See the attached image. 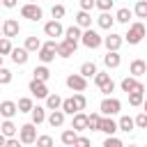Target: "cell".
<instances>
[{"instance_id":"cell-21","label":"cell","mask_w":147,"mask_h":147,"mask_svg":"<svg viewBox=\"0 0 147 147\" xmlns=\"http://www.w3.org/2000/svg\"><path fill=\"white\" fill-rule=\"evenodd\" d=\"M113 23H115V16H113L110 11H101V14L96 16V25H99L101 30H110Z\"/></svg>"},{"instance_id":"cell-24","label":"cell","mask_w":147,"mask_h":147,"mask_svg":"<svg viewBox=\"0 0 147 147\" xmlns=\"http://www.w3.org/2000/svg\"><path fill=\"white\" fill-rule=\"evenodd\" d=\"M117 126H119V131H124V133H131V131L136 129V122H133V117H129V115H122V117H119V122H117Z\"/></svg>"},{"instance_id":"cell-50","label":"cell","mask_w":147,"mask_h":147,"mask_svg":"<svg viewBox=\"0 0 147 147\" xmlns=\"http://www.w3.org/2000/svg\"><path fill=\"white\" fill-rule=\"evenodd\" d=\"M18 5V0H2V7H7V9H14Z\"/></svg>"},{"instance_id":"cell-42","label":"cell","mask_w":147,"mask_h":147,"mask_svg":"<svg viewBox=\"0 0 147 147\" xmlns=\"http://www.w3.org/2000/svg\"><path fill=\"white\" fill-rule=\"evenodd\" d=\"M124 142L119 140V138H115V133L113 136H106V140H103V147H122Z\"/></svg>"},{"instance_id":"cell-37","label":"cell","mask_w":147,"mask_h":147,"mask_svg":"<svg viewBox=\"0 0 147 147\" xmlns=\"http://www.w3.org/2000/svg\"><path fill=\"white\" fill-rule=\"evenodd\" d=\"M16 106H18V113H30L34 103H32V99H30V96H23V99H18V103H16Z\"/></svg>"},{"instance_id":"cell-17","label":"cell","mask_w":147,"mask_h":147,"mask_svg":"<svg viewBox=\"0 0 147 147\" xmlns=\"http://www.w3.org/2000/svg\"><path fill=\"white\" fill-rule=\"evenodd\" d=\"M18 113V106H16V101H2L0 103V117H5V119H11L14 115Z\"/></svg>"},{"instance_id":"cell-7","label":"cell","mask_w":147,"mask_h":147,"mask_svg":"<svg viewBox=\"0 0 147 147\" xmlns=\"http://www.w3.org/2000/svg\"><path fill=\"white\" fill-rule=\"evenodd\" d=\"M67 87L74 90V92H85L87 90V78L78 71V74H69L67 76Z\"/></svg>"},{"instance_id":"cell-34","label":"cell","mask_w":147,"mask_h":147,"mask_svg":"<svg viewBox=\"0 0 147 147\" xmlns=\"http://www.w3.org/2000/svg\"><path fill=\"white\" fill-rule=\"evenodd\" d=\"M60 108L64 110V115H74V113H78V108H76V103H74V96L62 99V106H60Z\"/></svg>"},{"instance_id":"cell-45","label":"cell","mask_w":147,"mask_h":147,"mask_svg":"<svg viewBox=\"0 0 147 147\" xmlns=\"http://www.w3.org/2000/svg\"><path fill=\"white\" fill-rule=\"evenodd\" d=\"M133 122H136V126H138V129H147V113H145V110H142V113H138Z\"/></svg>"},{"instance_id":"cell-22","label":"cell","mask_w":147,"mask_h":147,"mask_svg":"<svg viewBox=\"0 0 147 147\" xmlns=\"http://www.w3.org/2000/svg\"><path fill=\"white\" fill-rule=\"evenodd\" d=\"M76 25L78 28H92V14L90 11H85V9H80L78 14H76Z\"/></svg>"},{"instance_id":"cell-33","label":"cell","mask_w":147,"mask_h":147,"mask_svg":"<svg viewBox=\"0 0 147 147\" xmlns=\"http://www.w3.org/2000/svg\"><path fill=\"white\" fill-rule=\"evenodd\" d=\"M142 99H145V92H140V90H133V92H129V103H131L133 108L142 106Z\"/></svg>"},{"instance_id":"cell-29","label":"cell","mask_w":147,"mask_h":147,"mask_svg":"<svg viewBox=\"0 0 147 147\" xmlns=\"http://www.w3.org/2000/svg\"><path fill=\"white\" fill-rule=\"evenodd\" d=\"M60 106H62V96L48 92V96H46V110H55V108H60Z\"/></svg>"},{"instance_id":"cell-20","label":"cell","mask_w":147,"mask_h":147,"mask_svg":"<svg viewBox=\"0 0 147 147\" xmlns=\"http://www.w3.org/2000/svg\"><path fill=\"white\" fill-rule=\"evenodd\" d=\"M71 117H74V119H71V129H76V131H87V115H85L83 110L74 113Z\"/></svg>"},{"instance_id":"cell-12","label":"cell","mask_w":147,"mask_h":147,"mask_svg":"<svg viewBox=\"0 0 147 147\" xmlns=\"http://www.w3.org/2000/svg\"><path fill=\"white\" fill-rule=\"evenodd\" d=\"M11 62L14 64H18V67H23L25 62H28V57H30V51L25 48V46H18V48H11Z\"/></svg>"},{"instance_id":"cell-46","label":"cell","mask_w":147,"mask_h":147,"mask_svg":"<svg viewBox=\"0 0 147 147\" xmlns=\"http://www.w3.org/2000/svg\"><path fill=\"white\" fill-rule=\"evenodd\" d=\"M51 14H53V18H62L67 14V9H64V5H53L51 7Z\"/></svg>"},{"instance_id":"cell-16","label":"cell","mask_w":147,"mask_h":147,"mask_svg":"<svg viewBox=\"0 0 147 147\" xmlns=\"http://www.w3.org/2000/svg\"><path fill=\"white\" fill-rule=\"evenodd\" d=\"M64 117H67L64 110H62V108H55V110H51V115L46 117V122H48L53 129H60V126L64 124Z\"/></svg>"},{"instance_id":"cell-36","label":"cell","mask_w":147,"mask_h":147,"mask_svg":"<svg viewBox=\"0 0 147 147\" xmlns=\"http://www.w3.org/2000/svg\"><path fill=\"white\" fill-rule=\"evenodd\" d=\"M99 124H101V115H99V113L87 115V129H90V131H99Z\"/></svg>"},{"instance_id":"cell-54","label":"cell","mask_w":147,"mask_h":147,"mask_svg":"<svg viewBox=\"0 0 147 147\" xmlns=\"http://www.w3.org/2000/svg\"><path fill=\"white\" fill-rule=\"evenodd\" d=\"M28 2H37V0H28Z\"/></svg>"},{"instance_id":"cell-23","label":"cell","mask_w":147,"mask_h":147,"mask_svg":"<svg viewBox=\"0 0 147 147\" xmlns=\"http://www.w3.org/2000/svg\"><path fill=\"white\" fill-rule=\"evenodd\" d=\"M30 117H32V124H41V122H46V108L44 106H32V110H30Z\"/></svg>"},{"instance_id":"cell-53","label":"cell","mask_w":147,"mask_h":147,"mask_svg":"<svg viewBox=\"0 0 147 147\" xmlns=\"http://www.w3.org/2000/svg\"><path fill=\"white\" fill-rule=\"evenodd\" d=\"M2 62H5V55H0V67H2Z\"/></svg>"},{"instance_id":"cell-18","label":"cell","mask_w":147,"mask_h":147,"mask_svg":"<svg viewBox=\"0 0 147 147\" xmlns=\"http://www.w3.org/2000/svg\"><path fill=\"white\" fill-rule=\"evenodd\" d=\"M103 64H106V69H117V67L122 64V55H119L117 51H108V53L103 55Z\"/></svg>"},{"instance_id":"cell-47","label":"cell","mask_w":147,"mask_h":147,"mask_svg":"<svg viewBox=\"0 0 147 147\" xmlns=\"http://www.w3.org/2000/svg\"><path fill=\"white\" fill-rule=\"evenodd\" d=\"M39 147H51L53 145V138L51 136H37V140H34Z\"/></svg>"},{"instance_id":"cell-19","label":"cell","mask_w":147,"mask_h":147,"mask_svg":"<svg viewBox=\"0 0 147 147\" xmlns=\"http://www.w3.org/2000/svg\"><path fill=\"white\" fill-rule=\"evenodd\" d=\"M129 74H131V76H136V78L145 76V74H147V62H145V60H140V57H138V60H133V62L129 64Z\"/></svg>"},{"instance_id":"cell-41","label":"cell","mask_w":147,"mask_h":147,"mask_svg":"<svg viewBox=\"0 0 147 147\" xmlns=\"http://www.w3.org/2000/svg\"><path fill=\"white\" fill-rule=\"evenodd\" d=\"M99 90H101V94H103V96H108L110 92H115V80H113V78H108V80H106Z\"/></svg>"},{"instance_id":"cell-15","label":"cell","mask_w":147,"mask_h":147,"mask_svg":"<svg viewBox=\"0 0 147 147\" xmlns=\"http://www.w3.org/2000/svg\"><path fill=\"white\" fill-rule=\"evenodd\" d=\"M80 34H83V28H78V25L74 23V25L64 28V34H62V37H64L67 41H71V44H76V46H78V41H80Z\"/></svg>"},{"instance_id":"cell-4","label":"cell","mask_w":147,"mask_h":147,"mask_svg":"<svg viewBox=\"0 0 147 147\" xmlns=\"http://www.w3.org/2000/svg\"><path fill=\"white\" fill-rule=\"evenodd\" d=\"M99 110H101V115H117V113L122 110V101L108 94V96H103V99H101Z\"/></svg>"},{"instance_id":"cell-52","label":"cell","mask_w":147,"mask_h":147,"mask_svg":"<svg viewBox=\"0 0 147 147\" xmlns=\"http://www.w3.org/2000/svg\"><path fill=\"white\" fill-rule=\"evenodd\" d=\"M142 108H145V113H147V99H142Z\"/></svg>"},{"instance_id":"cell-6","label":"cell","mask_w":147,"mask_h":147,"mask_svg":"<svg viewBox=\"0 0 147 147\" xmlns=\"http://www.w3.org/2000/svg\"><path fill=\"white\" fill-rule=\"evenodd\" d=\"M18 138H21L23 145H32V142L37 140V124L28 122V124L18 126Z\"/></svg>"},{"instance_id":"cell-40","label":"cell","mask_w":147,"mask_h":147,"mask_svg":"<svg viewBox=\"0 0 147 147\" xmlns=\"http://www.w3.org/2000/svg\"><path fill=\"white\" fill-rule=\"evenodd\" d=\"M113 5H115V0H94V7H96L99 11H110Z\"/></svg>"},{"instance_id":"cell-13","label":"cell","mask_w":147,"mask_h":147,"mask_svg":"<svg viewBox=\"0 0 147 147\" xmlns=\"http://www.w3.org/2000/svg\"><path fill=\"white\" fill-rule=\"evenodd\" d=\"M21 32V25H18V21L16 18H7L5 23H2V37H16Z\"/></svg>"},{"instance_id":"cell-30","label":"cell","mask_w":147,"mask_h":147,"mask_svg":"<svg viewBox=\"0 0 147 147\" xmlns=\"http://www.w3.org/2000/svg\"><path fill=\"white\" fill-rule=\"evenodd\" d=\"M0 131H2V133L9 138V136H16V133H18V126H16L11 119H5V122L0 124Z\"/></svg>"},{"instance_id":"cell-39","label":"cell","mask_w":147,"mask_h":147,"mask_svg":"<svg viewBox=\"0 0 147 147\" xmlns=\"http://www.w3.org/2000/svg\"><path fill=\"white\" fill-rule=\"evenodd\" d=\"M11 41H9V37H0V55H9L11 53Z\"/></svg>"},{"instance_id":"cell-3","label":"cell","mask_w":147,"mask_h":147,"mask_svg":"<svg viewBox=\"0 0 147 147\" xmlns=\"http://www.w3.org/2000/svg\"><path fill=\"white\" fill-rule=\"evenodd\" d=\"M80 41H83V46H87V48H99V46H103V37L96 32V30H92V28H85L83 30V34H80Z\"/></svg>"},{"instance_id":"cell-2","label":"cell","mask_w":147,"mask_h":147,"mask_svg":"<svg viewBox=\"0 0 147 147\" xmlns=\"http://www.w3.org/2000/svg\"><path fill=\"white\" fill-rule=\"evenodd\" d=\"M55 48H57V41L55 39H48L46 44H41V48L37 51V57H39V62L41 64H48V62H53L55 60Z\"/></svg>"},{"instance_id":"cell-26","label":"cell","mask_w":147,"mask_h":147,"mask_svg":"<svg viewBox=\"0 0 147 147\" xmlns=\"http://www.w3.org/2000/svg\"><path fill=\"white\" fill-rule=\"evenodd\" d=\"M32 78H37V80H44V83H46V80L51 78V71H48V67H46V64H39V67H34V69H32Z\"/></svg>"},{"instance_id":"cell-43","label":"cell","mask_w":147,"mask_h":147,"mask_svg":"<svg viewBox=\"0 0 147 147\" xmlns=\"http://www.w3.org/2000/svg\"><path fill=\"white\" fill-rule=\"evenodd\" d=\"M11 78H14V76H11V71H9V69H5V67H0V85H9V83H11Z\"/></svg>"},{"instance_id":"cell-44","label":"cell","mask_w":147,"mask_h":147,"mask_svg":"<svg viewBox=\"0 0 147 147\" xmlns=\"http://www.w3.org/2000/svg\"><path fill=\"white\" fill-rule=\"evenodd\" d=\"M108 78H110V74H106V71H96V74H94V85H96V87H101Z\"/></svg>"},{"instance_id":"cell-8","label":"cell","mask_w":147,"mask_h":147,"mask_svg":"<svg viewBox=\"0 0 147 147\" xmlns=\"http://www.w3.org/2000/svg\"><path fill=\"white\" fill-rule=\"evenodd\" d=\"M28 90H30V94H32V96H37V99H46V96H48V87H46V83H44V80L32 78V80L28 83Z\"/></svg>"},{"instance_id":"cell-57","label":"cell","mask_w":147,"mask_h":147,"mask_svg":"<svg viewBox=\"0 0 147 147\" xmlns=\"http://www.w3.org/2000/svg\"><path fill=\"white\" fill-rule=\"evenodd\" d=\"M145 37H147V34H145Z\"/></svg>"},{"instance_id":"cell-27","label":"cell","mask_w":147,"mask_h":147,"mask_svg":"<svg viewBox=\"0 0 147 147\" xmlns=\"http://www.w3.org/2000/svg\"><path fill=\"white\" fill-rule=\"evenodd\" d=\"M138 83H140V80H138L136 76H124V78H122V83H119V87H122V92H126V94H129L131 90H136V85H138Z\"/></svg>"},{"instance_id":"cell-28","label":"cell","mask_w":147,"mask_h":147,"mask_svg":"<svg viewBox=\"0 0 147 147\" xmlns=\"http://www.w3.org/2000/svg\"><path fill=\"white\" fill-rule=\"evenodd\" d=\"M25 48H28L30 53H37V51L41 48V41H39V37H37V34H30V37H25Z\"/></svg>"},{"instance_id":"cell-49","label":"cell","mask_w":147,"mask_h":147,"mask_svg":"<svg viewBox=\"0 0 147 147\" xmlns=\"http://www.w3.org/2000/svg\"><path fill=\"white\" fill-rule=\"evenodd\" d=\"M80 9L92 11V9H94V0H80Z\"/></svg>"},{"instance_id":"cell-5","label":"cell","mask_w":147,"mask_h":147,"mask_svg":"<svg viewBox=\"0 0 147 147\" xmlns=\"http://www.w3.org/2000/svg\"><path fill=\"white\" fill-rule=\"evenodd\" d=\"M21 16L23 18H28V21H41V16H44V11H41V7L37 5V2H25L23 7H21Z\"/></svg>"},{"instance_id":"cell-48","label":"cell","mask_w":147,"mask_h":147,"mask_svg":"<svg viewBox=\"0 0 147 147\" xmlns=\"http://www.w3.org/2000/svg\"><path fill=\"white\" fill-rule=\"evenodd\" d=\"M74 145H78V147H87L90 145V138H85V136H76V142Z\"/></svg>"},{"instance_id":"cell-51","label":"cell","mask_w":147,"mask_h":147,"mask_svg":"<svg viewBox=\"0 0 147 147\" xmlns=\"http://www.w3.org/2000/svg\"><path fill=\"white\" fill-rule=\"evenodd\" d=\"M5 145H7V136L0 131V147H5Z\"/></svg>"},{"instance_id":"cell-11","label":"cell","mask_w":147,"mask_h":147,"mask_svg":"<svg viewBox=\"0 0 147 147\" xmlns=\"http://www.w3.org/2000/svg\"><path fill=\"white\" fill-rule=\"evenodd\" d=\"M122 44H124V37L117 34V32H110L108 37H103V46H106L108 51H119Z\"/></svg>"},{"instance_id":"cell-25","label":"cell","mask_w":147,"mask_h":147,"mask_svg":"<svg viewBox=\"0 0 147 147\" xmlns=\"http://www.w3.org/2000/svg\"><path fill=\"white\" fill-rule=\"evenodd\" d=\"M131 16H133V11H131L129 7H122V9H117V14H115V21H117V23H124V25H129V23H131Z\"/></svg>"},{"instance_id":"cell-1","label":"cell","mask_w":147,"mask_h":147,"mask_svg":"<svg viewBox=\"0 0 147 147\" xmlns=\"http://www.w3.org/2000/svg\"><path fill=\"white\" fill-rule=\"evenodd\" d=\"M145 34H147L145 25H142L140 21H136V23H131V25H129L126 34H122V37H124V41H129L131 46H136V44H140V41L145 39Z\"/></svg>"},{"instance_id":"cell-38","label":"cell","mask_w":147,"mask_h":147,"mask_svg":"<svg viewBox=\"0 0 147 147\" xmlns=\"http://www.w3.org/2000/svg\"><path fill=\"white\" fill-rule=\"evenodd\" d=\"M74 103H76V108H78V110H85V106H87L85 94H83V92H74Z\"/></svg>"},{"instance_id":"cell-14","label":"cell","mask_w":147,"mask_h":147,"mask_svg":"<svg viewBox=\"0 0 147 147\" xmlns=\"http://www.w3.org/2000/svg\"><path fill=\"white\" fill-rule=\"evenodd\" d=\"M76 44H71V41H67V39H62V41H57V48H55V53L60 55V57H71L74 53H76Z\"/></svg>"},{"instance_id":"cell-31","label":"cell","mask_w":147,"mask_h":147,"mask_svg":"<svg viewBox=\"0 0 147 147\" xmlns=\"http://www.w3.org/2000/svg\"><path fill=\"white\" fill-rule=\"evenodd\" d=\"M76 136H78L76 129H64L62 136H60V140H62V145H74L76 142Z\"/></svg>"},{"instance_id":"cell-9","label":"cell","mask_w":147,"mask_h":147,"mask_svg":"<svg viewBox=\"0 0 147 147\" xmlns=\"http://www.w3.org/2000/svg\"><path fill=\"white\" fill-rule=\"evenodd\" d=\"M44 32H46V37L55 39V37H62V34H64V28H62L60 18H53V21H48V23L44 25Z\"/></svg>"},{"instance_id":"cell-56","label":"cell","mask_w":147,"mask_h":147,"mask_svg":"<svg viewBox=\"0 0 147 147\" xmlns=\"http://www.w3.org/2000/svg\"><path fill=\"white\" fill-rule=\"evenodd\" d=\"M0 37H2V30H0Z\"/></svg>"},{"instance_id":"cell-10","label":"cell","mask_w":147,"mask_h":147,"mask_svg":"<svg viewBox=\"0 0 147 147\" xmlns=\"http://www.w3.org/2000/svg\"><path fill=\"white\" fill-rule=\"evenodd\" d=\"M99 131H103L106 136H113V133L119 131V126H117V122L113 119V115H103V117H101V124H99Z\"/></svg>"},{"instance_id":"cell-55","label":"cell","mask_w":147,"mask_h":147,"mask_svg":"<svg viewBox=\"0 0 147 147\" xmlns=\"http://www.w3.org/2000/svg\"><path fill=\"white\" fill-rule=\"evenodd\" d=\"M0 7H2V0H0Z\"/></svg>"},{"instance_id":"cell-32","label":"cell","mask_w":147,"mask_h":147,"mask_svg":"<svg viewBox=\"0 0 147 147\" xmlns=\"http://www.w3.org/2000/svg\"><path fill=\"white\" fill-rule=\"evenodd\" d=\"M96 71H99V69H96L94 62H83V64H80V74H83L85 78H94Z\"/></svg>"},{"instance_id":"cell-35","label":"cell","mask_w":147,"mask_h":147,"mask_svg":"<svg viewBox=\"0 0 147 147\" xmlns=\"http://www.w3.org/2000/svg\"><path fill=\"white\" fill-rule=\"evenodd\" d=\"M133 14H136L138 18H147V0H136Z\"/></svg>"}]
</instances>
